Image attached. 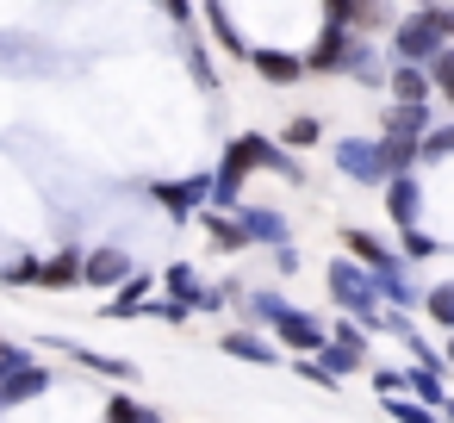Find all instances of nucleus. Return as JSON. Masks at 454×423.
<instances>
[{
    "label": "nucleus",
    "mask_w": 454,
    "mask_h": 423,
    "mask_svg": "<svg viewBox=\"0 0 454 423\" xmlns=\"http://www.w3.org/2000/svg\"><path fill=\"white\" fill-rule=\"evenodd\" d=\"M69 355H75L82 367H94V373H113V380H131V361H106V355H94V349H75V342H69Z\"/></svg>",
    "instance_id": "23"
},
{
    "label": "nucleus",
    "mask_w": 454,
    "mask_h": 423,
    "mask_svg": "<svg viewBox=\"0 0 454 423\" xmlns=\"http://www.w3.org/2000/svg\"><path fill=\"white\" fill-rule=\"evenodd\" d=\"M417 7H429V0H417Z\"/></svg>",
    "instance_id": "35"
},
{
    "label": "nucleus",
    "mask_w": 454,
    "mask_h": 423,
    "mask_svg": "<svg viewBox=\"0 0 454 423\" xmlns=\"http://www.w3.org/2000/svg\"><path fill=\"white\" fill-rule=\"evenodd\" d=\"M442 44H454V7H417V20H404L398 32H392V51H398V63H423V57H435Z\"/></svg>",
    "instance_id": "2"
},
{
    "label": "nucleus",
    "mask_w": 454,
    "mask_h": 423,
    "mask_svg": "<svg viewBox=\"0 0 454 423\" xmlns=\"http://www.w3.org/2000/svg\"><path fill=\"white\" fill-rule=\"evenodd\" d=\"M144 293H150V280H131L119 299H106V305H100V317H137V311H144Z\"/></svg>",
    "instance_id": "18"
},
{
    "label": "nucleus",
    "mask_w": 454,
    "mask_h": 423,
    "mask_svg": "<svg viewBox=\"0 0 454 423\" xmlns=\"http://www.w3.org/2000/svg\"><path fill=\"white\" fill-rule=\"evenodd\" d=\"M218 349H224V355H237V361H255V367H274V361H280V349H274V342H262L255 330H231Z\"/></svg>",
    "instance_id": "13"
},
{
    "label": "nucleus",
    "mask_w": 454,
    "mask_h": 423,
    "mask_svg": "<svg viewBox=\"0 0 454 423\" xmlns=\"http://www.w3.org/2000/svg\"><path fill=\"white\" fill-rule=\"evenodd\" d=\"M38 392H51V373H44L38 361H26V367H13L7 380H0V411H7V404H26V398H38Z\"/></svg>",
    "instance_id": "8"
},
{
    "label": "nucleus",
    "mask_w": 454,
    "mask_h": 423,
    "mask_svg": "<svg viewBox=\"0 0 454 423\" xmlns=\"http://www.w3.org/2000/svg\"><path fill=\"white\" fill-rule=\"evenodd\" d=\"M423 131H429V106H404V100H398V106L386 113V137H411V144H417Z\"/></svg>",
    "instance_id": "16"
},
{
    "label": "nucleus",
    "mask_w": 454,
    "mask_h": 423,
    "mask_svg": "<svg viewBox=\"0 0 454 423\" xmlns=\"http://www.w3.org/2000/svg\"><path fill=\"white\" fill-rule=\"evenodd\" d=\"M206 231H212V243H218V249H249V231H243V224H231V218H218V212H206Z\"/></svg>",
    "instance_id": "21"
},
{
    "label": "nucleus",
    "mask_w": 454,
    "mask_h": 423,
    "mask_svg": "<svg viewBox=\"0 0 454 423\" xmlns=\"http://www.w3.org/2000/svg\"><path fill=\"white\" fill-rule=\"evenodd\" d=\"M106 423H162V417H156V411H144L137 398L113 392V398H106Z\"/></svg>",
    "instance_id": "19"
},
{
    "label": "nucleus",
    "mask_w": 454,
    "mask_h": 423,
    "mask_svg": "<svg viewBox=\"0 0 454 423\" xmlns=\"http://www.w3.org/2000/svg\"><path fill=\"white\" fill-rule=\"evenodd\" d=\"M404 386H411V392H417V398H429V404H442V411H448V404H454V398H442V380H435V373H429V367H423V373H417V367H411V373H404Z\"/></svg>",
    "instance_id": "24"
},
{
    "label": "nucleus",
    "mask_w": 454,
    "mask_h": 423,
    "mask_svg": "<svg viewBox=\"0 0 454 423\" xmlns=\"http://www.w3.org/2000/svg\"><path fill=\"white\" fill-rule=\"evenodd\" d=\"M386 20H392L386 0H348V13H342L348 32H373V26H386Z\"/></svg>",
    "instance_id": "17"
},
{
    "label": "nucleus",
    "mask_w": 454,
    "mask_h": 423,
    "mask_svg": "<svg viewBox=\"0 0 454 423\" xmlns=\"http://www.w3.org/2000/svg\"><path fill=\"white\" fill-rule=\"evenodd\" d=\"M429 88H442V100H454V51H435V69H429Z\"/></svg>",
    "instance_id": "26"
},
{
    "label": "nucleus",
    "mask_w": 454,
    "mask_h": 423,
    "mask_svg": "<svg viewBox=\"0 0 454 423\" xmlns=\"http://www.w3.org/2000/svg\"><path fill=\"white\" fill-rule=\"evenodd\" d=\"M317 137H324L317 119H293V125H286V144H317Z\"/></svg>",
    "instance_id": "29"
},
{
    "label": "nucleus",
    "mask_w": 454,
    "mask_h": 423,
    "mask_svg": "<svg viewBox=\"0 0 454 423\" xmlns=\"http://www.w3.org/2000/svg\"><path fill=\"white\" fill-rule=\"evenodd\" d=\"M156 7H162L168 20H187V0H156Z\"/></svg>",
    "instance_id": "33"
},
{
    "label": "nucleus",
    "mask_w": 454,
    "mask_h": 423,
    "mask_svg": "<svg viewBox=\"0 0 454 423\" xmlns=\"http://www.w3.org/2000/svg\"><path fill=\"white\" fill-rule=\"evenodd\" d=\"M0 280H7V286H38V255L7 262V268H0Z\"/></svg>",
    "instance_id": "25"
},
{
    "label": "nucleus",
    "mask_w": 454,
    "mask_h": 423,
    "mask_svg": "<svg viewBox=\"0 0 454 423\" xmlns=\"http://www.w3.org/2000/svg\"><path fill=\"white\" fill-rule=\"evenodd\" d=\"M448 361H454V342H448Z\"/></svg>",
    "instance_id": "34"
},
{
    "label": "nucleus",
    "mask_w": 454,
    "mask_h": 423,
    "mask_svg": "<svg viewBox=\"0 0 454 423\" xmlns=\"http://www.w3.org/2000/svg\"><path fill=\"white\" fill-rule=\"evenodd\" d=\"M317 361H324L330 373H355V367H361V330H355V324H336V336H324Z\"/></svg>",
    "instance_id": "6"
},
{
    "label": "nucleus",
    "mask_w": 454,
    "mask_h": 423,
    "mask_svg": "<svg viewBox=\"0 0 454 423\" xmlns=\"http://www.w3.org/2000/svg\"><path fill=\"white\" fill-rule=\"evenodd\" d=\"M200 193H212V181H162V187H156V206H162L168 218H187V212L200 206Z\"/></svg>",
    "instance_id": "11"
},
{
    "label": "nucleus",
    "mask_w": 454,
    "mask_h": 423,
    "mask_svg": "<svg viewBox=\"0 0 454 423\" xmlns=\"http://www.w3.org/2000/svg\"><path fill=\"white\" fill-rule=\"evenodd\" d=\"M355 51H361V38L342 26V20H330L324 32H317V44H311V57H305V69L311 75H348V63H355Z\"/></svg>",
    "instance_id": "3"
},
{
    "label": "nucleus",
    "mask_w": 454,
    "mask_h": 423,
    "mask_svg": "<svg viewBox=\"0 0 454 423\" xmlns=\"http://www.w3.org/2000/svg\"><path fill=\"white\" fill-rule=\"evenodd\" d=\"M249 168H280L286 181H299V175H305L286 150H274V144H268V137H255V131H243V137L224 150V168H218V181H212L218 206H237V187H243V175H249Z\"/></svg>",
    "instance_id": "1"
},
{
    "label": "nucleus",
    "mask_w": 454,
    "mask_h": 423,
    "mask_svg": "<svg viewBox=\"0 0 454 423\" xmlns=\"http://www.w3.org/2000/svg\"><path fill=\"white\" fill-rule=\"evenodd\" d=\"M392 94H398L404 106H429V94H435V88H429L423 63H398V69H392Z\"/></svg>",
    "instance_id": "14"
},
{
    "label": "nucleus",
    "mask_w": 454,
    "mask_h": 423,
    "mask_svg": "<svg viewBox=\"0 0 454 423\" xmlns=\"http://www.w3.org/2000/svg\"><path fill=\"white\" fill-rule=\"evenodd\" d=\"M330 293H336L348 311H361L367 324H386V317L373 311V299H380V293H373V280H367L355 262H330Z\"/></svg>",
    "instance_id": "4"
},
{
    "label": "nucleus",
    "mask_w": 454,
    "mask_h": 423,
    "mask_svg": "<svg viewBox=\"0 0 454 423\" xmlns=\"http://www.w3.org/2000/svg\"><path fill=\"white\" fill-rule=\"evenodd\" d=\"M317 7H324V20H342V13H348V0H317Z\"/></svg>",
    "instance_id": "32"
},
{
    "label": "nucleus",
    "mask_w": 454,
    "mask_h": 423,
    "mask_svg": "<svg viewBox=\"0 0 454 423\" xmlns=\"http://www.w3.org/2000/svg\"><path fill=\"white\" fill-rule=\"evenodd\" d=\"M125 274H131V255L125 249H88L82 255V280L88 286H119Z\"/></svg>",
    "instance_id": "7"
},
{
    "label": "nucleus",
    "mask_w": 454,
    "mask_h": 423,
    "mask_svg": "<svg viewBox=\"0 0 454 423\" xmlns=\"http://www.w3.org/2000/svg\"><path fill=\"white\" fill-rule=\"evenodd\" d=\"M336 168H342L348 181H386V156H380V144H361V137L336 144Z\"/></svg>",
    "instance_id": "5"
},
{
    "label": "nucleus",
    "mask_w": 454,
    "mask_h": 423,
    "mask_svg": "<svg viewBox=\"0 0 454 423\" xmlns=\"http://www.w3.org/2000/svg\"><path fill=\"white\" fill-rule=\"evenodd\" d=\"M75 280H82V249H57L51 262H38V286L63 293V286H75Z\"/></svg>",
    "instance_id": "12"
},
{
    "label": "nucleus",
    "mask_w": 454,
    "mask_h": 423,
    "mask_svg": "<svg viewBox=\"0 0 454 423\" xmlns=\"http://www.w3.org/2000/svg\"><path fill=\"white\" fill-rule=\"evenodd\" d=\"M249 63H255L262 82H299V75H305V63L286 57V51H249Z\"/></svg>",
    "instance_id": "15"
},
{
    "label": "nucleus",
    "mask_w": 454,
    "mask_h": 423,
    "mask_svg": "<svg viewBox=\"0 0 454 423\" xmlns=\"http://www.w3.org/2000/svg\"><path fill=\"white\" fill-rule=\"evenodd\" d=\"M380 156H386V175H411L417 144H411V137H386V144H380Z\"/></svg>",
    "instance_id": "20"
},
{
    "label": "nucleus",
    "mask_w": 454,
    "mask_h": 423,
    "mask_svg": "<svg viewBox=\"0 0 454 423\" xmlns=\"http://www.w3.org/2000/svg\"><path fill=\"white\" fill-rule=\"evenodd\" d=\"M423 305H429V317H442V324L454 330V286H435V293H429Z\"/></svg>",
    "instance_id": "27"
},
{
    "label": "nucleus",
    "mask_w": 454,
    "mask_h": 423,
    "mask_svg": "<svg viewBox=\"0 0 454 423\" xmlns=\"http://www.w3.org/2000/svg\"><path fill=\"white\" fill-rule=\"evenodd\" d=\"M386 411H392L398 423H435L429 411H417V404H404V398H386Z\"/></svg>",
    "instance_id": "31"
},
{
    "label": "nucleus",
    "mask_w": 454,
    "mask_h": 423,
    "mask_svg": "<svg viewBox=\"0 0 454 423\" xmlns=\"http://www.w3.org/2000/svg\"><path fill=\"white\" fill-rule=\"evenodd\" d=\"M417 156H454V125H448V131H429Z\"/></svg>",
    "instance_id": "30"
},
{
    "label": "nucleus",
    "mask_w": 454,
    "mask_h": 423,
    "mask_svg": "<svg viewBox=\"0 0 454 423\" xmlns=\"http://www.w3.org/2000/svg\"><path fill=\"white\" fill-rule=\"evenodd\" d=\"M417 175H386V212H392V224L404 231V224H417Z\"/></svg>",
    "instance_id": "10"
},
{
    "label": "nucleus",
    "mask_w": 454,
    "mask_h": 423,
    "mask_svg": "<svg viewBox=\"0 0 454 423\" xmlns=\"http://www.w3.org/2000/svg\"><path fill=\"white\" fill-rule=\"evenodd\" d=\"M274 336H280L286 349H324V324H317V317H305V311H293V305L274 317Z\"/></svg>",
    "instance_id": "9"
},
{
    "label": "nucleus",
    "mask_w": 454,
    "mask_h": 423,
    "mask_svg": "<svg viewBox=\"0 0 454 423\" xmlns=\"http://www.w3.org/2000/svg\"><path fill=\"white\" fill-rule=\"evenodd\" d=\"M404 255H411V262H423V255H435V237H423L417 224H404Z\"/></svg>",
    "instance_id": "28"
},
{
    "label": "nucleus",
    "mask_w": 454,
    "mask_h": 423,
    "mask_svg": "<svg viewBox=\"0 0 454 423\" xmlns=\"http://www.w3.org/2000/svg\"><path fill=\"white\" fill-rule=\"evenodd\" d=\"M243 231H249V237H268V243H280V249H286V224H280L274 212H249V218H243Z\"/></svg>",
    "instance_id": "22"
}]
</instances>
